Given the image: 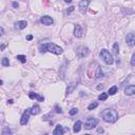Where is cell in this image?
<instances>
[{
	"instance_id": "cb8c5ba5",
	"label": "cell",
	"mask_w": 135,
	"mask_h": 135,
	"mask_svg": "<svg viewBox=\"0 0 135 135\" xmlns=\"http://www.w3.org/2000/svg\"><path fill=\"white\" fill-rule=\"evenodd\" d=\"M12 133H13L12 130L9 129V128H4V129L2 130V134H3V135H5V134H12Z\"/></svg>"
},
{
	"instance_id": "44dd1931",
	"label": "cell",
	"mask_w": 135,
	"mask_h": 135,
	"mask_svg": "<svg viewBox=\"0 0 135 135\" xmlns=\"http://www.w3.org/2000/svg\"><path fill=\"white\" fill-rule=\"evenodd\" d=\"M17 59L22 63H26V61H27V57L24 55H17Z\"/></svg>"
},
{
	"instance_id": "d6a6232c",
	"label": "cell",
	"mask_w": 135,
	"mask_h": 135,
	"mask_svg": "<svg viewBox=\"0 0 135 135\" xmlns=\"http://www.w3.org/2000/svg\"><path fill=\"white\" fill-rule=\"evenodd\" d=\"M18 5H19V4H18L17 2H13V6H14V7H18Z\"/></svg>"
},
{
	"instance_id": "8d00e7d4",
	"label": "cell",
	"mask_w": 135,
	"mask_h": 135,
	"mask_svg": "<svg viewBox=\"0 0 135 135\" xmlns=\"http://www.w3.org/2000/svg\"><path fill=\"white\" fill-rule=\"evenodd\" d=\"M2 83H3V82H2V80H0V86H1Z\"/></svg>"
},
{
	"instance_id": "d590c367",
	"label": "cell",
	"mask_w": 135,
	"mask_h": 135,
	"mask_svg": "<svg viewBox=\"0 0 135 135\" xmlns=\"http://www.w3.org/2000/svg\"><path fill=\"white\" fill-rule=\"evenodd\" d=\"M64 2H66V3H71V2H72V0H64Z\"/></svg>"
},
{
	"instance_id": "e575fe53",
	"label": "cell",
	"mask_w": 135,
	"mask_h": 135,
	"mask_svg": "<svg viewBox=\"0 0 135 135\" xmlns=\"http://www.w3.org/2000/svg\"><path fill=\"white\" fill-rule=\"evenodd\" d=\"M13 103H14V100H13V99H10V100H9V104H11V105H12Z\"/></svg>"
},
{
	"instance_id": "9a60e30c",
	"label": "cell",
	"mask_w": 135,
	"mask_h": 135,
	"mask_svg": "<svg viewBox=\"0 0 135 135\" xmlns=\"http://www.w3.org/2000/svg\"><path fill=\"white\" fill-rule=\"evenodd\" d=\"M76 88H77V83H75V82L69 85V86H68V88H66V95H70L71 93H73Z\"/></svg>"
},
{
	"instance_id": "2e32d148",
	"label": "cell",
	"mask_w": 135,
	"mask_h": 135,
	"mask_svg": "<svg viewBox=\"0 0 135 135\" xmlns=\"http://www.w3.org/2000/svg\"><path fill=\"white\" fill-rule=\"evenodd\" d=\"M27 26H28V22H27L26 20L18 21L17 23H16V28H17L18 30H23V29H26V28H27Z\"/></svg>"
},
{
	"instance_id": "5bb4252c",
	"label": "cell",
	"mask_w": 135,
	"mask_h": 135,
	"mask_svg": "<svg viewBox=\"0 0 135 135\" xmlns=\"http://www.w3.org/2000/svg\"><path fill=\"white\" fill-rule=\"evenodd\" d=\"M64 133V129L60 126V125H58V126H56V128H55V130L53 131V134L54 135H62Z\"/></svg>"
},
{
	"instance_id": "ffe728a7",
	"label": "cell",
	"mask_w": 135,
	"mask_h": 135,
	"mask_svg": "<svg viewBox=\"0 0 135 135\" xmlns=\"http://www.w3.org/2000/svg\"><path fill=\"white\" fill-rule=\"evenodd\" d=\"M108 93H101L99 96H98V100H101V101H104V100H107L108 99Z\"/></svg>"
},
{
	"instance_id": "d4e9b609",
	"label": "cell",
	"mask_w": 135,
	"mask_h": 135,
	"mask_svg": "<svg viewBox=\"0 0 135 135\" xmlns=\"http://www.w3.org/2000/svg\"><path fill=\"white\" fill-rule=\"evenodd\" d=\"M1 63H2L3 66H9V65H10V61H9L7 58H3L2 61H1Z\"/></svg>"
},
{
	"instance_id": "3957f363",
	"label": "cell",
	"mask_w": 135,
	"mask_h": 135,
	"mask_svg": "<svg viewBox=\"0 0 135 135\" xmlns=\"http://www.w3.org/2000/svg\"><path fill=\"white\" fill-rule=\"evenodd\" d=\"M99 56H100V58L104 60V62H105L106 64H108V65L113 64V62H114L113 56L111 55V53H110L108 50L103 49V50L100 51V53H99Z\"/></svg>"
},
{
	"instance_id": "9c48e42d",
	"label": "cell",
	"mask_w": 135,
	"mask_h": 135,
	"mask_svg": "<svg viewBox=\"0 0 135 135\" xmlns=\"http://www.w3.org/2000/svg\"><path fill=\"white\" fill-rule=\"evenodd\" d=\"M82 34H83V30L81 28L80 24H75L74 27V36L77 38H80L82 37Z\"/></svg>"
},
{
	"instance_id": "ac0fdd59",
	"label": "cell",
	"mask_w": 135,
	"mask_h": 135,
	"mask_svg": "<svg viewBox=\"0 0 135 135\" xmlns=\"http://www.w3.org/2000/svg\"><path fill=\"white\" fill-rule=\"evenodd\" d=\"M117 91H118V88H117V86H113V87H111V88L109 89V91H108V95H114V94H116V93H117Z\"/></svg>"
},
{
	"instance_id": "f546056e",
	"label": "cell",
	"mask_w": 135,
	"mask_h": 135,
	"mask_svg": "<svg viewBox=\"0 0 135 135\" xmlns=\"http://www.w3.org/2000/svg\"><path fill=\"white\" fill-rule=\"evenodd\" d=\"M3 34H4V30H3L2 27H0V36H2Z\"/></svg>"
},
{
	"instance_id": "52a82bcc",
	"label": "cell",
	"mask_w": 135,
	"mask_h": 135,
	"mask_svg": "<svg viewBox=\"0 0 135 135\" xmlns=\"http://www.w3.org/2000/svg\"><path fill=\"white\" fill-rule=\"evenodd\" d=\"M90 4V0H80L79 4H78V7H79V12L81 14H85L87 12V9Z\"/></svg>"
},
{
	"instance_id": "7a4b0ae2",
	"label": "cell",
	"mask_w": 135,
	"mask_h": 135,
	"mask_svg": "<svg viewBox=\"0 0 135 135\" xmlns=\"http://www.w3.org/2000/svg\"><path fill=\"white\" fill-rule=\"evenodd\" d=\"M101 118L106 122L113 123L118 119V113H117V111L113 109H106L101 112Z\"/></svg>"
},
{
	"instance_id": "277c9868",
	"label": "cell",
	"mask_w": 135,
	"mask_h": 135,
	"mask_svg": "<svg viewBox=\"0 0 135 135\" xmlns=\"http://www.w3.org/2000/svg\"><path fill=\"white\" fill-rule=\"evenodd\" d=\"M98 125V120L94 117H88L85 121V129L86 130H91L95 128Z\"/></svg>"
},
{
	"instance_id": "8fae6325",
	"label": "cell",
	"mask_w": 135,
	"mask_h": 135,
	"mask_svg": "<svg viewBox=\"0 0 135 135\" xmlns=\"http://www.w3.org/2000/svg\"><path fill=\"white\" fill-rule=\"evenodd\" d=\"M125 93H126V95H128V96L134 95V94H135V86H134V85L128 86V87L125 89Z\"/></svg>"
},
{
	"instance_id": "1f68e13d",
	"label": "cell",
	"mask_w": 135,
	"mask_h": 135,
	"mask_svg": "<svg viewBox=\"0 0 135 135\" xmlns=\"http://www.w3.org/2000/svg\"><path fill=\"white\" fill-rule=\"evenodd\" d=\"M33 39V35H29V36H27V40H32Z\"/></svg>"
},
{
	"instance_id": "f1b7e54d",
	"label": "cell",
	"mask_w": 135,
	"mask_h": 135,
	"mask_svg": "<svg viewBox=\"0 0 135 135\" xmlns=\"http://www.w3.org/2000/svg\"><path fill=\"white\" fill-rule=\"evenodd\" d=\"M74 9H75L74 6H70V7H69V10H68V14H70V13H72L73 11H74Z\"/></svg>"
},
{
	"instance_id": "ba28073f",
	"label": "cell",
	"mask_w": 135,
	"mask_h": 135,
	"mask_svg": "<svg viewBox=\"0 0 135 135\" xmlns=\"http://www.w3.org/2000/svg\"><path fill=\"white\" fill-rule=\"evenodd\" d=\"M126 41H127V44L129 47H134V44H135V35H134V33H129L127 37H126Z\"/></svg>"
},
{
	"instance_id": "7c38bea8",
	"label": "cell",
	"mask_w": 135,
	"mask_h": 135,
	"mask_svg": "<svg viewBox=\"0 0 135 135\" xmlns=\"http://www.w3.org/2000/svg\"><path fill=\"white\" fill-rule=\"evenodd\" d=\"M29 97H30L31 99H37L38 101H40V103H42V101L44 100V97H43V96H41V95H39V94H37V93H34V92L29 93Z\"/></svg>"
},
{
	"instance_id": "8992f818",
	"label": "cell",
	"mask_w": 135,
	"mask_h": 135,
	"mask_svg": "<svg viewBox=\"0 0 135 135\" xmlns=\"http://www.w3.org/2000/svg\"><path fill=\"white\" fill-rule=\"evenodd\" d=\"M89 53H90V51H89V49L87 47H79L77 49V51H76V54H77V56L79 58L87 57V56L89 55Z\"/></svg>"
},
{
	"instance_id": "83f0119b",
	"label": "cell",
	"mask_w": 135,
	"mask_h": 135,
	"mask_svg": "<svg viewBox=\"0 0 135 135\" xmlns=\"http://www.w3.org/2000/svg\"><path fill=\"white\" fill-rule=\"evenodd\" d=\"M131 65L135 66V54H132V57H131Z\"/></svg>"
},
{
	"instance_id": "d6986e66",
	"label": "cell",
	"mask_w": 135,
	"mask_h": 135,
	"mask_svg": "<svg viewBox=\"0 0 135 135\" xmlns=\"http://www.w3.org/2000/svg\"><path fill=\"white\" fill-rule=\"evenodd\" d=\"M104 76V73H103V70H101V68L99 65H97V69H96V73H95V77L96 78H100Z\"/></svg>"
},
{
	"instance_id": "e0dca14e",
	"label": "cell",
	"mask_w": 135,
	"mask_h": 135,
	"mask_svg": "<svg viewBox=\"0 0 135 135\" xmlns=\"http://www.w3.org/2000/svg\"><path fill=\"white\" fill-rule=\"evenodd\" d=\"M40 113V107L38 105H35V106H33L31 108V114L33 115H37Z\"/></svg>"
},
{
	"instance_id": "4dcf8cb0",
	"label": "cell",
	"mask_w": 135,
	"mask_h": 135,
	"mask_svg": "<svg viewBox=\"0 0 135 135\" xmlns=\"http://www.w3.org/2000/svg\"><path fill=\"white\" fill-rule=\"evenodd\" d=\"M104 88H105L104 85H99V86H97V90H103Z\"/></svg>"
},
{
	"instance_id": "6da1fadb",
	"label": "cell",
	"mask_w": 135,
	"mask_h": 135,
	"mask_svg": "<svg viewBox=\"0 0 135 135\" xmlns=\"http://www.w3.org/2000/svg\"><path fill=\"white\" fill-rule=\"evenodd\" d=\"M39 51L41 53L50 52V53H53L56 55H60L63 53V50L59 46H57V44H55V43H52V42H46V43L39 44Z\"/></svg>"
},
{
	"instance_id": "4316f807",
	"label": "cell",
	"mask_w": 135,
	"mask_h": 135,
	"mask_svg": "<svg viewBox=\"0 0 135 135\" xmlns=\"http://www.w3.org/2000/svg\"><path fill=\"white\" fill-rule=\"evenodd\" d=\"M55 111H56V113L62 114V110H61V108H60L58 105H56V106H55Z\"/></svg>"
},
{
	"instance_id": "30bf717a",
	"label": "cell",
	"mask_w": 135,
	"mask_h": 135,
	"mask_svg": "<svg viewBox=\"0 0 135 135\" xmlns=\"http://www.w3.org/2000/svg\"><path fill=\"white\" fill-rule=\"evenodd\" d=\"M40 22L43 26H51V24H53L54 21H53V18L50 16H42L40 18Z\"/></svg>"
},
{
	"instance_id": "5b68a950",
	"label": "cell",
	"mask_w": 135,
	"mask_h": 135,
	"mask_svg": "<svg viewBox=\"0 0 135 135\" xmlns=\"http://www.w3.org/2000/svg\"><path fill=\"white\" fill-rule=\"evenodd\" d=\"M30 114H31V108H28L23 112V114H22V116L20 118V125L21 126H26L27 123H28L29 118H30Z\"/></svg>"
},
{
	"instance_id": "603a6c76",
	"label": "cell",
	"mask_w": 135,
	"mask_h": 135,
	"mask_svg": "<svg viewBox=\"0 0 135 135\" xmlns=\"http://www.w3.org/2000/svg\"><path fill=\"white\" fill-rule=\"evenodd\" d=\"M113 50H114V53H115V54H118V52H119V46H118L117 42H115V43L113 44Z\"/></svg>"
},
{
	"instance_id": "7402d4cb",
	"label": "cell",
	"mask_w": 135,
	"mask_h": 135,
	"mask_svg": "<svg viewBox=\"0 0 135 135\" xmlns=\"http://www.w3.org/2000/svg\"><path fill=\"white\" fill-rule=\"evenodd\" d=\"M98 107V104L97 103H92V104H90L89 106H88V110L89 111H92V110H94L95 108H97Z\"/></svg>"
},
{
	"instance_id": "484cf974",
	"label": "cell",
	"mask_w": 135,
	"mask_h": 135,
	"mask_svg": "<svg viewBox=\"0 0 135 135\" xmlns=\"http://www.w3.org/2000/svg\"><path fill=\"white\" fill-rule=\"evenodd\" d=\"M77 113H78V109H76V108H73V109L69 112V114H70V115H72V116H73V115H75V114H77Z\"/></svg>"
},
{
	"instance_id": "4fadbf2b",
	"label": "cell",
	"mask_w": 135,
	"mask_h": 135,
	"mask_svg": "<svg viewBox=\"0 0 135 135\" xmlns=\"http://www.w3.org/2000/svg\"><path fill=\"white\" fill-rule=\"evenodd\" d=\"M81 127H82V122L80 120H78L74 123V127H73V132L74 133H78L80 130H81Z\"/></svg>"
},
{
	"instance_id": "836d02e7",
	"label": "cell",
	"mask_w": 135,
	"mask_h": 135,
	"mask_svg": "<svg viewBox=\"0 0 135 135\" xmlns=\"http://www.w3.org/2000/svg\"><path fill=\"white\" fill-rule=\"evenodd\" d=\"M98 132H99V133H104V129H103V128H99V129H98Z\"/></svg>"
}]
</instances>
